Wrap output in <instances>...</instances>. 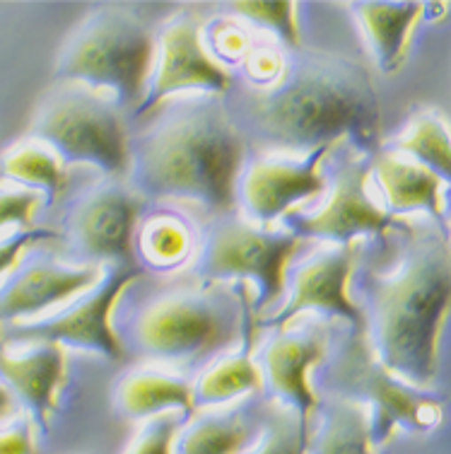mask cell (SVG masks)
<instances>
[{"label": "cell", "mask_w": 451, "mask_h": 454, "mask_svg": "<svg viewBox=\"0 0 451 454\" xmlns=\"http://www.w3.org/2000/svg\"><path fill=\"white\" fill-rule=\"evenodd\" d=\"M330 150L333 148H319L304 158L299 153L273 150L246 160L237 193L249 220L259 225H273L299 210V203L323 193V162Z\"/></svg>", "instance_id": "cell-15"}, {"label": "cell", "mask_w": 451, "mask_h": 454, "mask_svg": "<svg viewBox=\"0 0 451 454\" xmlns=\"http://www.w3.org/2000/svg\"><path fill=\"white\" fill-rule=\"evenodd\" d=\"M61 232L58 230H49V227H19V230H10L5 235H0V283L8 278V273L18 266L29 249H35L42 242H51L58 239Z\"/></svg>", "instance_id": "cell-32"}, {"label": "cell", "mask_w": 451, "mask_h": 454, "mask_svg": "<svg viewBox=\"0 0 451 454\" xmlns=\"http://www.w3.org/2000/svg\"><path fill=\"white\" fill-rule=\"evenodd\" d=\"M206 49L220 66H242L256 42L239 18H215L203 25Z\"/></svg>", "instance_id": "cell-29"}, {"label": "cell", "mask_w": 451, "mask_h": 454, "mask_svg": "<svg viewBox=\"0 0 451 454\" xmlns=\"http://www.w3.org/2000/svg\"><path fill=\"white\" fill-rule=\"evenodd\" d=\"M253 346H256V336L244 339L242 348L227 350L203 367V372L193 380L196 409L227 406L259 392L263 387V375L253 356Z\"/></svg>", "instance_id": "cell-24"}, {"label": "cell", "mask_w": 451, "mask_h": 454, "mask_svg": "<svg viewBox=\"0 0 451 454\" xmlns=\"http://www.w3.org/2000/svg\"><path fill=\"white\" fill-rule=\"evenodd\" d=\"M369 169L382 193L384 208L393 218L427 213L444 227V184L439 176L391 148L377 150L369 160Z\"/></svg>", "instance_id": "cell-18"}, {"label": "cell", "mask_w": 451, "mask_h": 454, "mask_svg": "<svg viewBox=\"0 0 451 454\" xmlns=\"http://www.w3.org/2000/svg\"><path fill=\"white\" fill-rule=\"evenodd\" d=\"M266 423L242 402L196 409L176 433L174 454H242L256 442Z\"/></svg>", "instance_id": "cell-19"}, {"label": "cell", "mask_w": 451, "mask_h": 454, "mask_svg": "<svg viewBox=\"0 0 451 454\" xmlns=\"http://www.w3.org/2000/svg\"><path fill=\"white\" fill-rule=\"evenodd\" d=\"M309 423L295 411L270 403L260 435L242 454H307Z\"/></svg>", "instance_id": "cell-27"}, {"label": "cell", "mask_w": 451, "mask_h": 454, "mask_svg": "<svg viewBox=\"0 0 451 454\" xmlns=\"http://www.w3.org/2000/svg\"><path fill=\"white\" fill-rule=\"evenodd\" d=\"M360 32L382 73L393 75L408 56L410 35L425 18L427 3H350Z\"/></svg>", "instance_id": "cell-20"}, {"label": "cell", "mask_w": 451, "mask_h": 454, "mask_svg": "<svg viewBox=\"0 0 451 454\" xmlns=\"http://www.w3.org/2000/svg\"><path fill=\"white\" fill-rule=\"evenodd\" d=\"M246 121L266 145L283 153H314L350 143L379 150L382 106L362 63L330 51H287L273 85L249 88Z\"/></svg>", "instance_id": "cell-2"}, {"label": "cell", "mask_w": 451, "mask_h": 454, "mask_svg": "<svg viewBox=\"0 0 451 454\" xmlns=\"http://www.w3.org/2000/svg\"><path fill=\"white\" fill-rule=\"evenodd\" d=\"M355 245H329L323 242L309 249L302 259L287 266L285 300L268 317L259 322V332L283 329L299 315L316 312L322 317L346 319L347 326H367L362 307L353 302L347 293L350 276L355 271Z\"/></svg>", "instance_id": "cell-13"}, {"label": "cell", "mask_w": 451, "mask_h": 454, "mask_svg": "<svg viewBox=\"0 0 451 454\" xmlns=\"http://www.w3.org/2000/svg\"><path fill=\"white\" fill-rule=\"evenodd\" d=\"M36 428L27 411L0 423V454H36Z\"/></svg>", "instance_id": "cell-34"}, {"label": "cell", "mask_w": 451, "mask_h": 454, "mask_svg": "<svg viewBox=\"0 0 451 454\" xmlns=\"http://www.w3.org/2000/svg\"><path fill=\"white\" fill-rule=\"evenodd\" d=\"M116 409L130 420H150L172 411L191 416L196 413L193 382L157 365L136 367L116 387Z\"/></svg>", "instance_id": "cell-22"}, {"label": "cell", "mask_w": 451, "mask_h": 454, "mask_svg": "<svg viewBox=\"0 0 451 454\" xmlns=\"http://www.w3.org/2000/svg\"><path fill=\"white\" fill-rule=\"evenodd\" d=\"M235 18L252 22L256 29L270 35L280 46L299 49V22L295 3H235Z\"/></svg>", "instance_id": "cell-28"}, {"label": "cell", "mask_w": 451, "mask_h": 454, "mask_svg": "<svg viewBox=\"0 0 451 454\" xmlns=\"http://www.w3.org/2000/svg\"><path fill=\"white\" fill-rule=\"evenodd\" d=\"M287 51L280 44H259L252 49V53L246 56V61L242 63V70L246 80H249V88L260 90L273 85L276 80L283 75V68H285Z\"/></svg>", "instance_id": "cell-33"}, {"label": "cell", "mask_w": 451, "mask_h": 454, "mask_svg": "<svg viewBox=\"0 0 451 454\" xmlns=\"http://www.w3.org/2000/svg\"><path fill=\"white\" fill-rule=\"evenodd\" d=\"M198 242L200 235L186 213L176 208H157L140 215L133 252L143 269L176 271L186 263L191 266Z\"/></svg>", "instance_id": "cell-21"}, {"label": "cell", "mask_w": 451, "mask_h": 454, "mask_svg": "<svg viewBox=\"0 0 451 454\" xmlns=\"http://www.w3.org/2000/svg\"><path fill=\"white\" fill-rule=\"evenodd\" d=\"M307 239L283 227L259 225L237 213L210 220L200 235L191 273L200 283L244 280L256 290L252 312L256 322L285 295L287 266Z\"/></svg>", "instance_id": "cell-8"}, {"label": "cell", "mask_w": 451, "mask_h": 454, "mask_svg": "<svg viewBox=\"0 0 451 454\" xmlns=\"http://www.w3.org/2000/svg\"><path fill=\"white\" fill-rule=\"evenodd\" d=\"M391 150L416 160L451 186V129L439 112L417 109L410 114L403 131L391 138Z\"/></svg>", "instance_id": "cell-25"}, {"label": "cell", "mask_w": 451, "mask_h": 454, "mask_svg": "<svg viewBox=\"0 0 451 454\" xmlns=\"http://www.w3.org/2000/svg\"><path fill=\"white\" fill-rule=\"evenodd\" d=\"M15 416V396L8 387L0 385V423H5Z\"/></svg>", "instance_id": "cell-35"}, {"label": "cell", "mask_w": 451, "mask_h": 454, "mask_svg": "<svg viewBox=\"0 0 451 454\" xmlns=\"http://www.w3.org/2000/svg\"><path fill=\"white\" fill-rule=\"evenodd\" d=\"M232 90L229 68L220 66L206 49L203 22L182 10L165 20L155 35V66L145 102L136 116L148 119L159 106L183 95L225 97Z\"/></svg>", "instance_id": "cell-12"}, {"label": "cell", "mask_w": 451, "mask_h": 454, "mask_svg": "<svg viewBox=\"0 0 451 454\" xmlns=\"http://www.w3.org/2000/svg\"><path fill=\"white\" fill-rule=\"evenodd\" d=\"M43 206H49V199L43 192L12 182L0 184V232L5 227H10V230L32 227L36 213Z\"/></svg>", "instance_id": "cell-30"}, {"label": "cell", "mask_w": 451, "mask_h": 454, "mask_svg": "<svg viewBox=\"0 0 451 454\" xmlns=\"http://www.w3.org/2000/svg\"><path fill=\"white\" fill-rule=\"evenodd\" d=\"M143 276V266H106L105 278L95 288L73 297L68 305L32 322L0 324V336L12 346L22 343H61L119 360L123 346L113 329L112 315L119 297Z\"/></svg>", "instance_id": "cell-10"}, {"label": "cell", "mask_w": 451, "mask_h": 454, "mask_svg": "<svg viewBox=\"0 0 451 454\" xmlns=\"http://www.w3.org/2000/svg\"><path fill=\"white\" fill-rule=\"evenodd\" d=\"M312 377L323 396L365 403L372 416V442L382 452L399 430L425 435L444 420L442 396L393 375L377 358L367 326H350L336 346L330 339L329 353Z\"/></svg>", "instance_id": "cell-6"}, {"label": "cell", "mask_w": 451, "mask_h": 454, "mask_svg": "<svg viewBox=\"0 0 451 454\" xmlns=\"http://www.w3.org/2000/svg\"><path fill=\"white\" fill-rule=\"evenodd\" d=\"M246 150L222 97H174L130 138L128 184L145 201L189 203L220 218L235 213Z\"/></svg>", "instance_id": "cell-1"}, {"label": "cell", "mask_w": 451, "mask_h": 454, "mask_svg": "<svg viewBox=\"0 0 451 454\" xmlns=\"http://www.w3.org/2000/svg\"><path fill=\"white\" fill-rule=\"evenodd\" d=\"M369 160L362 150L340 143L323 162L326 189L314 208L290 213L283 223L302 239L329 245H355L360 237H382L393 227H403L369 192Z\"/></svg>", "instance_id": "cell-9"}, {"label": "cell", "mask_w": 451, "mask_h": 454, "mask_svg": "<svg viewBox=\"0 0 451 454\" xmlns=\"http://www.w3.org/2000/svg\"><path fill=\"white\" fill-rule=\"evenodd\" d=\"M186 419L189 416L172 411V413L143 420L123 454H174V440Z\"/></svg>", "instance_id": "cell-31"}, {"label": "cell", "mask_w": 451, "mask_h": 454, "mask_svg": "<svg viewBox=\"0 0 451 454\" xmlns=\"http://www.w3.org/2000/svg\"><path fill=\"white\" fill-rule=\"evenodd\" d=\"M66 382V346L61 343H22L12 346L0 336V385L8 387L15 399L35 419L42 430H49L58 392Z\"/></svg>", "instance_id": "cell-17"}, {"label": "cell", "mask_w": 451, "mask_h": 454, "mask_svg": "<svg viewBox=\"0 0 451 454\" xmlns=\"http://www.w3.org/2000/svg\"><path fill=\"white\" fill-rule=\"evenodd\" d=\"M330 346V329L314 317L302 326L268 329V336L256 350V363L276 406L295 411L312 423L319 409V394L312 387L314 367L326 358Z\"/></svg>", "instance_id": "cell-14"}, {"label": "cell", "mask_w": 451, "mask_h": 454, "mask_svg": "<svg viewBox=\"0 0 451 454\" xmlns=\"http://www.w3.org/2000/svg\"><path fill=\"white\" fill-rule=\"evenodd\" d=\"M155 66V35L126 5L89 10L66 36L56 66V82H78L113 97L123 112L145 102Z\"/></svg>", "instance_id": "cell-5"}, {"label": "cell", "mask_w": 451, "mask_h": 454, "mask_svg": "<svg viewBox=\"0 0 451 454\" xmlns=\"http://www.w3.org/2000/svg\"><path fill=\"white\" fill-rule=\"evenodd\" d=\"M256 333L259 322L246 307V290H220V283L167 288L130 317L136 348L162 363L222 356L229 343Z\"/></svg>", "instance_id": "cell-4"}, {"label": "cell", "mask_w": 451, "mask_h": 454, "mask_svg": "<svg viewBox=\"0 0 451 454\" xmlns=\"http://www.w3.org/2000/svg\"><path fill=\"white\" fill-rule=\"evenodd\" d=\"M367 336L391 372L430 389L451 312V242L444 232L410 235L389 271L365 278Z\"/></svg>", "instance_id": "cell-3"}, {"label": "cell", "mask_w": 451, "mask_h": 454, "mask_svg": "<svg viewBox=\"0 0 451 454\" xmlns=\"http://www.w3.org/2000/svg\"><path fill=\"white\" fill-rule=\"evenodd\" d=\"M444 225L451 230V186H447L444 192Z\"/></svg>", "instance_id": "cell-36"}, {"label": "cell", "mask_w": 451, "mask_h": 454, "mask_svg": "<svg viewBox=\"0 0 451 454\" xmlns=\"http://www.w3.org/2000/svg\"><path fill=\"white\" fill-rule=\"evenodd\" d=\"M29 136L46 143L63 165H92L112 179L128 176L130 138L113 97L78 82H56L35 106Z\"/></svg>", "instance_id": "cell-7"}, {"label": "cell", "mask_w": 451, "mask_h": 454, "mask_svg": "<svg viewBox=\"0 0 451 454\" xmlns=\"http://www.w3.org/2000/svg\"><path fill=\"white\" fill-rule=\"evenodd\" d=\"M145 199L128 182L106 176L80 192L66 210L63 237L80 263L140 266L133 252Z\"/></svg>", "instance_id": "cell-11"}, {"label": "cell", "mask_w": 451, "mask_h": 454, "mask_svg": "<svg viewBox=\"0 0 451 454\" xmlns=\"http://www.w3.org/2000/svg\"><path fill=\"white\" fill-rule=\"evenodd\" d=\"M307 454H386L372 442V416L365 403L319 396L309 423Z\"/></svg>", "instance_id": "cell-23"}, {"label": "cell", "mask_w": 451, "mask_h": 454, "mask_svg": "<svg viewBox=\"0 0 451 454\" xmlns=\"http://www.w3.org/2000/svg\"><path fill=\"white\" fill-rule=\"evenodd\" d=\"M0 176L19 186L43 192L49 203L56 201L68 184L63 160L46 143L32 136L0 153Z\"/></svg>", "instance_id": "cell-26"}, {"label": "cell", "mask_w": 451, "mask_h": 454, "mask_svg": "<svg viewBox=\"0 0 451 454\" xmlns=\"http://www.w3.org/2000/svg\"><path fill=\"white\" fill-rule=\"evenodd\" d=\"M106 266L66 263L53 256H25L0 283V324L32 322L95 288Z\"/></svg>", "instance_id": "cell-16"}]
</instances>
